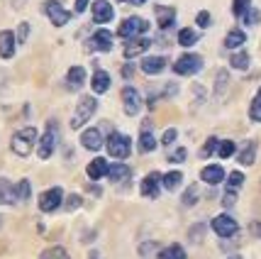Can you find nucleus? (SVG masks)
I'll use <instances>...</instances> for the list:
<instances>
[{"instance_id": "obj_1", "label": "nucleus", "mask_w": 261, "mask_h": 259, "mask_svg": "<svg viewBox=\"0 0 261 259\" xmlns=\"http://www.w3.org/2000/svg\"><path fill=\"white\" fill-rule=\"evenodd\" d=\"M34 142H37V130H34V127H22V130H17V132L12 135L10 147L17 157H27V154L32 152Z\"/></svg>"}, {"instance_id": "obj_2", "label": "nucleus", "mask_w": 261, "mask_h": 259, "mask_svg": "<svg viewBox=\"0 0 261 259\" xmlns=\"http://www.w3.org/2000/svg\"><path fill=\"white\" fill-rule=\"evenodd\" d=\"M95 108H98V101H95L93 96H83V98L79 101V105H76L73 117H71V127H73V130H81L83 123H88V120L93 117Z\"/></svg>"}, {"instance_id": "obj_3", "label": "nucleus", "mask_w": 261, "mask_h": 259, "mask_svg": "<svg viewBox=\"0 0 261 259\" xmlns=\"http://www.w3.org/2000/svg\"><path fill=\"white\" fill-rule=\"evenodd\" d=\"M147 30H149V22L144 17H127V20L120 22L117 34H120L122 39H132V37H142Z\"/></svg>"}, {"instance_id": "obj_4", "label": "nucleus", "mask_w": 261, "mask_h": 259, "mask_svg": "<svg viewBox=\"0 0 261 259\" xmlns=\"http://www.w3.org/2000/svg\"><path fill=\"white\" fill-rule=\"evenodd\" d=\"M108 152H110V157H115V159H127L129 152H132L129 137L122 135V132H113V135L108 137Z\"/></svg>"}, {"instance_id": "obj_5", "label": "nucleus", "mask_w": 261, "mask_h": 259, "mask_svg": "<svg viewBox=\"0 0 261 259\" xmlns=\"http://www.w3.org/2000/svg\"><path fill=\"white\" fill-rule=\"evenodd\" d=\"M203 68V59L198 54H183L176 64H173V74L176 76H193Z\"/></svg>"}, {"instance_id": "obj_6", "label": "nucleus", "mask_w": 261, "mask_h": 259, "mask_svg": "<svg viewBox=\"0 0 261 259\" xmlns=\"http://www.w3.org/2000/svg\"><path fill=\"white\" fill-rule=\"evenodd\" d=\"M54 147H57V123L49 120V123H46L44 135H42V139H39V149H37L39 159L51 157V154H54Z\"/></svg>"}, {"instance_id": "obj_7", "label": "nucleus", "mask_w": 261, "mask_h": 259, "mask_svg": "<svg viewBox=\"0 0 261 259\" xmlns=\"http://www.w3.org/2000/svg\"><path fill=\"white\" fill-rule=\"evenodd\" d=\"M42 10L46 12V17L51 20V25H54V27H64V25L71 20V12H68L66 8L59 3V0H46Z\"/></svg>"}, {"instance_id": "obj_8", "label": "nucleus", "mask_w": 261, "mask_h": 259, "mask_svg": "<svg viewBox=\"0 0 261 259\" xmlns=\"http://www.w3.org/2000/svg\"><path fill=\"white\" fill-rule=\"evenodd\" d=\"M61 201H64V191L59 186H54V189H49V191H44L39 196V210L42 213H54L61 205Z\"/></svg>"}, {"instance_id": "obj_9", "label": "nucleus", "mask_w": 261, "mask_h": 259, "mask_svg": "<svg viewBox=\"0 0 261 259\" xmlns=\"http://www.w3.org/2000/svg\"><path fill=\"white\" fill-rule=\"evenodd\" d=\"M213 230H215L217 237H234L239 225L237 220L229 218V215H217V218H213Z\"/></svg>"}, {"instance_id": "obj_10", "label": "nucleus", "mask_w": 261, "mask_h": 259, "mask_svg": "<svg viewBox=\"0 0 261 259\" xmlns=\"http://www.w3.org/2000/svg\"><path fill=\"white\" fill-rule=\"evenodd\" d=\"M86 49H88V52H110V49H113V34L108 32V30H98V32L86 42Z\"/></svg>"}, {"instance_id": "obj_11", "label": "nucleus", "mask_w": 261, "mask_h": 259, "mask_svg": "<svg viewBox=\"0 0 261 259\" xmlns=\"http://www.w3.org/2000/svg\"><path fill=\"white\" fill-rule=\"evenodd\" d=\"M122 105H125V113L127 115H137V113H139V108H142V96H139V90L132 88V86L122 88Z\"/></svg>"}, {"instance_id": "obj_12", "label": "nucleus", "mask_w": 261, "mask_h": 259, "mask_svg": "<svg viewBox=\"0 0 261 259\" xmlns=\"http://www.w3.org/2000/svg\"><path fill=\"white\" fill-rule=\"evenodd\" d=\"M149 44H151V39H147V37H132V39H127L125 57L135 59V57H139V54H144V52L149 49Z\"/></svg>"}, {"instance_id": "obj_13", "label": "nucleus", "mask_w": 261, "mask_h": 259, "mask_svg": "<svg viewBox=\"0 0 261 259\" xmlns=\"http://www.w3.org/2000/svg\"><path fill=\"white\" fill-rule=\"evenodd\" d=\"M159 183H161V174L151 171L149 176H144V179H142L139 191H142V196H147V198H156V196H159Z\"/></svg>"}, {"instance_id": "obj_14", "label": "nucleus", "mask_w": 261, "mask_h": 259, "mask_svg": "<svg viewBox=\"0 0 261 259\" xmlns=\"http://www.w3.org/2000/svg\"><path fill=\"white\" fill-rule=\"evenodd\" d=\"M113 17H115L113 5H110L108 0H98V3H93V20H95L98 25L110 22Z\"/></svg>"}, {"instance_id": "obj_15", "label": "nucleus", "mask_w": 261, "mask_h": 259, "mask_svg": "<svg viewBox=\"0 0 261 259\" xmlns=\"http://www.w3.org/2000/svg\"><path fill=\"white\" fill-rule=\"evenodd\" d=\"M81 145L86 147V149H91V152H98L102 147V135L98 127H91V130H83V135H81Z\"/></svg>"}, {"instance_id": "obj_16", "label": "nucleus", "mask_w": 261, "mask_h": 259, "mask_svg": "<svg viewBox=\"0 0 261 259\" xmlns=\"http://www.w3.org/2000/svg\"><path fill=\"white\" fill-rule=\"evenodd\" d=\"M15 34L10 30H0V59H12L15 57Z\"/></svg>"}, {"instance_id": "obj_17", "label": "nucleus", "mask_w": 261, "mask_h": 259, "mask_svg": "<svg viewBox=\"0 0 261 259\" xmlns=\"http://www.w3.org/2000/svg\"><path fill=\"white\" fill-rule=\"evenodd\" d=\"M108 169H110L108 161H105L102 157H95L91 164L86 167V174H88V179L91 181H98V179H102V176H108Z\"/></svg>"}, {"instance_id": "obj_18", "label": "nucleus", "mask_w": 261, "mask_h": 259, "mask_svg": "<svg viewBox=\"0 0 261 259\" xmlns=\"http://www.w3.org/2000/svg\"><path fill=\"white\" fill-rule=\"evenodd\" d=\"M166 68V57H144L142 59V71L154 76V74H161Z\"/></svg>"}, {"instance_id": "obj_19", "label": "nucleus", "mask_w": 261, "mask_h": 259, "mask_svg": "<svg viewBox=\"0 0 261 259\" xmlns=\"http://www.w3.org/2000/svg\"><path fill=\"white\" fill-rule=\"evenodd\" d=\"M200 179H203L205 183H210V186H215V183H220V181L225 179V169H222L220 164H210V167H205V169L200 171Z\"/></svg>"}, {"instance_id": "obj_20", "label": "nucleus", "mask_w": 261, "mask_h": 259, "mask_svg": "<svg viewBox=\"0 0 261 259\" xmlns=\"http://www.w3.org/2000/svg\"><path fill=\"white\" fill-rule=\"evenodd\" d=\"M156 22H159L161 30H169L171 25L176 22V10L169 5H159L156 8Z\"/></svg>"}, {"instance_id": "obj_21", "label": "nucleus", "mask_w": 261, "mask_h": 259, "mask_svg": "<svg viewBox=\"0 0 261 259\" xmlns=\"http://www.w3.org/2000/svg\"><path fill=\"white\" fill-rule=\"evenodd\" d=\"M237 159H239L242 167H251L254 159H256V142H244V145L239 147Z\"/></svg>"}, {"instance_id": "obj_22", "label": "nucleus", "mask_w": 261, "mask_h": 259, "mask_svg": "<svg viewBox=\"0 0 261 259\" xmlns=\"http://www.w3.org/2000/svg\"><path fill=\"white\" fill-rule=\"evenodd\" d=\"M15 186L8 179H0V205H15Z\"/></svg>"}, {"instance_id": "obj_23", "label": "nucleus", "mask_w": 261, "mask_h": 259, "mask_svg": "<svg viewBox=\"0 0 261 259\" xmlns=\"http://www.w3.org/2000/svg\"><path fill=\"white\" fill-rule=\"evenodd\" d=\"M93 90L95 93H105V90L110 88V74L108 71H102V68H98L95 74H93Z\"/></svg>"}, {"instance_id": "obj_24", "label": "nucleus", "mask_w": 261, "mask_h": 259, "mask_svg": "<svg viewBox=\"0 0 261 259\" xmlns=\"http://www.w3.org/2000/svg\"><path fill=\"white\" fill-rule=\"evenodd\" d=\"M83 81H86V68L83 66H71L66 74V83L71 86V88H79V86H83Z\"/></svg>"}, {"instance_id": "obj_25", "label": "nucleus", "mask_w": 261, "mask_h": 259, "mask_svg": "<svg viewBox=\"0 0 261 259\" xmlns=\"http://www.w3.org/2000/svg\"><path fill=\"white\" fill-rule=\"evenodd\" d=\"M129 167L127 164H115V167H110L108 169V176H110V181H115V183H120V181H127L129 179Z\"/></svg>"}, {"instance_id": "obj_26", "label": "nucleus", "mask_w": 261, "mask_h": 259, "mask_svg": "<svg viewBox=\"0 0 261 259\" xmlns=\"http://www.w3.org/2000/svg\"><path fill=\"white\" fill-rule=\"evenodd\" d=\"M181 181H183L181 171H169V174H164V176H161V183H164V189H166V191H176V189L181 186Z\"/></svg>"}, {"instance_id": "obj_27", "label": "nucleus", "mask_w": 261, "mask_h": 259, "mask_svg": "<svg viewBox=\"0 0 261 259\" xmlns=\"http://www.w3.org/2000/svg\"><path fill=\"white\" fill-rule=\"evenodd\" d=\"M156 145H159V142H156V137L151 135V132H142V135H139V152H142V154L154 152Z\"/></svg>"}, {"instance_id": "obj_28", "label": "nucleus", "mask_w": 261, "mask_h": 259, "mask_svg": "<svg viewBox=\"0 0 261 259\" xmlns=\"http://www.w3.org/2000/svg\"><path fill=\"white\" fill-rule=\"evenodd\" d=\"M156 259H186V249L181 245H169L166 249H161Z\"/></svg>"}, {"instance_id": "obj_29", "label": "nucleus", "mask_w": 261, "mask_h": 259, "mask_svg": "<svg viewBox=\"0 0 261 259\" xmlns=\"http://www.w3.org/2000/svg\"><path fill=\"white\" fill-rule=\"evenodd\" d=\"M247 42V34L242 32V30H232V32H227V37H225V46L227 49H237V46H242Z\"/></svg>"}, {"instance_id": "obj_30", "label": "nucleus", "mask_w": 261, "mask_h": 259, "mask_svg": "<svg viewBox=\"0 0 261 259\" xmlns=\"http://www.w3.org/2000/svg\"><path fill=\"white\" fill-rule=\"evenodd\" d=\"M249 54L247 52H234L232 57H229V64H232V68H239V71H247L249 68Z\"/></svg>"}, {"instance_id": "obj_31", "label": "nucleus", "mask_w": 261, "mask_h": 259, "mask_svg": "<svg viewBox=\"0 0 261 259\" xmlns=\"http://www.w3.org/2000/svg\"><path fill=\"white\" fill-rule=\"evenodd\" d=\"M30 196H32V186H30V181L27 179L17 181V183H15V198H17V203L27 201Z\"/></svg>"}, {"instance_id": "obj_32", "label": "nucleus", "mask_w": 261, "mask_h": 259, "mask_svg": "<svg viewBox=\"0 0 261 259\" xmlns=\"http://www.w3.org/2000/svg\"><path fill=\"white\" fill-rule=\"evenodd\" d=\"M234 152H237V145H234L232 139H222V142L217 145V157H220V159L234 157Z\"/></svg>"}, {"instance_id": "obj_33", "label": "nucleus", "mask_w": 261, "mask_h": 259, "mask_svg": "<svg viewBox=\"0 0 261 259\" xmlns=\"http://www.w3.org/2000/svg\"><path fill=\"white\" fill-rule=\"evenodd\" d=\"M198 42V32L191 30V27H183L181 32H178V44L181 46H193Z\"/></svg>"}, {"instance_id": "obj_34", "label": "nucleus", "mask_w": 261, "mask_h": 259, "mask_svg": "<svg viewBox=\"0 0 261 259\" xmlns=\"http://www.w3.org/2000/svg\"><path fill=\"white\" fill-rule=\"evenodd\" d=\"M198 198H200V189H198V186L193 183V186H188V189H186V193H183L181 203L191 208V205H195V201H198Z\"/></svg>"}, {"instance_id": "obj_35", "label": "nucleus", "mask_w": 261, "mask_h": 259, "mask_svg": "<svg viewBox=\"0 0 261 259\" xmlns=\"http://www.w3.org/2000/svg\"><path fill=\"white\" fill-rule=\"evenodd\" d=\"M39 259H71V257H68V252L64 247H49L39 254Z\"/></svg>"}, {"instance_id": "obj_36", "label": "nucleus", "mask_w": 261, "mask_h": 259, "mask_svg": "<svg viewBox=\"0 0 261 259\" xmlns=\"http://www.w3.org/2000/svg\"><path fill=\"white\" fill-rule=\"evenodd\" d=\"M249 117H251V120H254V123H261V88H259V93L254 96V101H251Z\"/></svg>"}, {"instance_id": "obj_37", "label": "nucleus", "mask_w": 261, "mask_h": 259, "mask_svg": "<svg viewBox=\"0 0 261 259\" xmlns=\"http://www.w3.org/2000/svg\"><path fill=\"white\" fill-rule=\"evenodd\" d=\"M217 145H220V139H217V137H210V139L203 145V149H200V157H203V159L213 157V154L217 152Z\"/></svg>"}, {"instance_id": "obj_38", "label": "nucleus", "mask_w": 261, "mask_h": 259, "mask_svg": "<svg viewBox=\"0 0 261 259\" xmlns=\"http://www.w3.org/2000/svg\"><path fill=\"white\" fill-rule=\"evenodd\" d=\"M242 183H244V174L242 171H232L227 176V191H237Z\"/></svg>"}, {"instance_id": "obj_39", "label": "nucleus", "mask_w": 261, "mask_h": 259, "mask_svg": "<svg viewBox=\"0 0 261 259\" xmlns=\"http://www.w3.org/2000/svg\"><path fill=\"white\" fill-rule=\"evenodd\" d=\"M225 86H227V71L222 68V71H217V83H215V93H217V98L225 93Z\"/></svg>"}, {"instance_id": "obj_40", "label": "nucleus", "mask_w": 261, "mask_h": 259, "mask_svg": "<svg viewBox=\"0 0 261 259\" xmlns=\"http://www.w3.org/2000/svg\"><path fill=\"white\" fill-rule=\"evenodd\" d=\"M249 0H234V5H232V12H234V17H244V12L249 10Z\"/></svg>"}, {"instance_id": "obj_41", "label": "nucleus", "mask_w": 261, "mask_h": 259, "mask_svg": "<svg viewBox=\"0 0 261 259\" xmlns=\"http://www.w3.org/2000/svg\"><path fill=\"white\" fill-rule=\"evenodd\" d=\"M244 25H259L261 22V12L259 10H254V8H249V10L244 12Z\"/></svg>"}, {"instance_id": "obj_42", "label": "nucleus", "mask_w": 261, "mask_h": 259, "mask_svg": "<svg viewBox=\"0 0 261 259\" xmlns=\"http://www.w3.org/2000/svg\"><path fill=\"white\" fill-rule=\"evenodd\" d=\"M205 237V223H195L191 227V242H200Z\"/></svg>"}, {"instance_id": "obj_43", "label": "nucleus", "mask_w": 261, "mask_h": 259, "mask_svg": "<svg viewBox=\"0 0 261 259\" xmlns=\"http://www.w3.org/2000/svg\"><path fill=\"white\" fill-rule=\"evenodd\" d=\"M154 249H159V245H156V242H144V245L139 247V254L149 259L151 254H154Z\"/></svg>"}, {"instance_id": "obj_44", "label": "nucleus", "mask_w": 261, "mask_h": 259, "mask_svg": "<svg viewBox=\"0 0 261 259\" xmlns=\"http://www.w3.org/2000/svg\"><path fill=\"white\" fill-rule=\"evenodd\" d=\"M186 154H188V152H186L183 147H178V149H173V152L169 154V161H173V164H178V161H183V159H186Z\"/></svg>"}, {"instance_id": "obj_45", "label": "nucleus", "mask_w": 261, "mask_h": 259, "mask_svg": "<svg viewBox=\"0 0 261 259\" xmlns=\"http://www.w3.org/2000/svg\"><path fill=\"white\" fill-rule=\"evenodd\" d=\"M176 137H178V132H176L173 127H169V130L164 132V137H161V145H173V142H176Z\"/></svg>"}, {"instance_id": "obj_46", "label": "nucleus", "mask_w": 261, "mask_h": 259, "mask_svg": "<svg viewBox=\"0 0 261 259\" xmlns=\"http://www.w3.org/2000/svg\"><path fill=\"white\" fill-rule=\"evenodd\" d=\"M195 22L200 25V27H210V22H213V20H210V12L200 10V12H198V17H195Z\"/></svg>"}, {"instance_id": "obj_47", "label": "nucleus", "mask_w": 261, "mask_h": 259, "mask_svg": "<svg viewBox=\"0 0 261 259\" xmlns=\"http://www.w3.org/2000/svg\"><path fill=\"white\" fill-rule=\"evenodd\" d=\"M27 34H30V25L27 22H22L20 25V27H17V37H15V39H17V42H27Z\"/></svg>"}, {"instance_id": "obj_48", "label": "nucleus", "mask_w": 261, "mask_h": 259, "mask_svg": "<svg viewBox=\"0 0 261 259\" xmlns=\"http://www.w3.org/2000/svg\"><path fill=\"white\" fill-rule=\"evenodd\" d=\"M234 203H237V191H227L225 198H222V205H225V208H232Z\"/></svg>"}, {"instance_id": "obj_49", "label": "nucleus", "mask_w": 261, "mask_h": 259, "mask_svg": "<svg viewBox=\"0 0 261 259\" xmlns=\"http://www.w3.org/2000/svg\"><path fill=\"white\" fill-rule=\"evenodd\" d=\"M81 205V196H68L66 198V210H76Z\"/></svg>"}, {"instance_id": "obj_50", "label": "nucleus", "mask_w": 261, "mask_h": 259, "mask_svg": "<svg viewBox=\"0 0 261 259\" xmlns=\"http://www.w3.org/2000/svg\"><path fill=\"white\" fill-rule=\"evenodd\" d=\"M88 3H91V0H76V12H86Z\"/></svg>"}, {"instance_id": "obj_51", "label": "nucleus", "mask_w": 261, "mask_h": 259, "mask_svg": "<svg viewBox=\"0 0 261 259\" xmlns=\"http://www.w3.org/2000/svg\"><path fill=\"white\" fill-rule=\"evenodd\" d=\"M122 74H125V79H129V76L135 74V66H132V64H125V68H122Z\"/></svg>"}, {"instance_id": "obj_52", "label": "nucleus", "mask_w": 261, "mask_h": 259, "mask_svg": "<svg viewBox=\"0 0 261 259\" xmlns=\"http://www.w3.org/2000/svg\"><path fill=\"white\" fill-rule=\"evenodd\" d=\"M251 232L256 237H261V223H251Z\"/></svg>"}, {"instance_id": "obj_53", "label": "nucleus", "mask_w": 261, "mask_h": 259, "mask_svg": "<svg viewBox=\"0 0 261 259\" xmlns=\"http://www.w3.org/2000/svg\"><path fill=\"white\" fill-rule=\"evenodd\" d=\"M120 3H129V5H144L147 0H120Z\"/></svg>"}, {"instance_id": "obj_54", "label": "nucleus", "mask_w": 261, "mask_h": 259, "mask_svg": "<svg viewBox=\"0 0 261 259\" xmlns=\"http://www.w3.org/2000/svg\"><path fill=\"white\" fill-rule=\"evenodd\" d=\"M91 259H98V252H91Z\"/></svg>"}, {"instance_id": "obj_55", "label": "nucleus", "mask_w": 261, "mask_h": 259, "mask_svg": "<svg viewBox=\"0 0 261 259\" xmlns=\"http://www.w3.org/2000/svg\"><path fill=\"white\" fill-rule=\"evenodd\" d=\"M229 259H242V257H239V254H234V257H229Z\"/></svg>"}, {"instance_id": "obj_56", "label": "nucleus", "mask_w": 261, "mask_h": 259, "mask_svg": "<svg viewBox=\"0 0 261 259\" xmlns=\"http://www.w3.org/2000/svg\"><path fill=\"white\" fill-rule=\"evenodd\" d=\"M0 225H3V215H0Z\"/></svg>"}]
</instances>
